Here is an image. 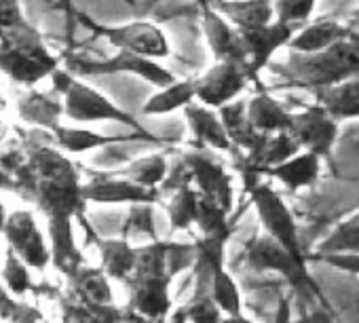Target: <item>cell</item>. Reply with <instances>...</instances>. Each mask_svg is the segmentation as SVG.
Instances as JSON below:
<instances>
[{
  "label": "cell",
  "mask_w": 359,
  "mask_h": 323,
  "mask_svg": "<svg viewBox=\"0 0 359 323\" xmlns=\"http://www.w3.org/2000/svg\"><path fill=\"white\" fill-rule=\"evenodd\" d=\"M26 160L20 167L13 193L32 203L47 222L83 220L87 201L83 197V167L57 148L53 133L20 129Z\"/></svg>",
  "instance_id": "1"
},
{
  "label": "cell",
  "mask_w": 359,
  "mask_h": 323,
  "mask_svg": "<svg viewBox=\"0 0 359 323\" xmlns=\"http://www.w3.org/2000/svg\"><path fill=\"white\" fill-rule=\"evenodd\" d=\"M277 83L275 91H309L340 85L359 76V34L319 53H287L285 62H271L266 68Z\"/></svg>",
  "instance_id": "2"
},
{
  "label": "cell",
  "mask_w": 359,
  "mask_h": 323,
  "mask_svg": "<svg viewBox=\"0 0 359 323\" xmlns=\"http://www.w3.org/2000/svg\"><path fill=\"white\" fill-rule=\"evenodd\" d=\"M169 241H150L137 247V266L127 279V308L146 323H163L171 306V273L167 266Z\"/></svg>",
  "instance_id": "3"
},
{
  "label": "cell",
  "mask_w": 359,
  "mask_h": 323,
  "mask_svg": "<svg viewBox=\"0 0 359 323\" xmlns=\"http://www.w3.org/2000/svg\"><path fill=\"white\" fill-rule=\"evenodd\" d=\"M62 68V57L51 51L43 32L30 22L0 32V72L22 89L36 87Z\"/></svg>",
  "instance_id": "4"
},
{
  "label": "cell",
  "mask_w": 359,
  "mask_h": 323,
  "mask_svg": "<svg viewBox=\"0 0 359 323\" xmlns=\"http://www.w3.org/2000/svg\"><path fill=\"white\" fill-rule=\"evenodd\" d=\"M51 87L64 97V114L72 123H118L131 131H146L133 114L116 106L95 87L70 74L66 68H60L51 76Z\"/></svg>",
  "instance_id": "5"
},
{
  "label": "cell",
  "mask_w": 359,
  "mask_h": 323,
  "mask_svg": "<svg viewBox=\"0 0 359 323\" xmlns=\"http://www.w3.org/2000/svg\"><path fill=\"white\" fill-rule=\"evenodd\" d=\"M62 68H66L76 78H91V76H110V74H133L144 78L146 83L154 85L156 89L173 85L177 78L171 70L154 60L140 57L129 51H118L110 57H95L81 51H64Z\"/></svg>",
  "instance_id": "6"
},
{
  "label": "cell",
  "mask_w": 359,
  "mask_h": 323,
  "mask_svg": "<svg viewBox=\"0 0 359 323\" xmlns=\"http://www.w3.org/2000/svg\"><path fill=\"white\" fill-rule=\"evenodd\" d=\"M250 201L258 214V220L264 228V235H269L279 247H283L300 266L306 268L309 254L302 249L298 224L287 207V203L281 199V195L266 182H258L248 188Z\"/></svg>",
  "instance_id": "7"
},
{
  "label": "cell",
  "mask_w": 359,
  "mask_h": 323,
  "mask_svg": "<svg viewBox=\"0 0 359 323\" xmlns=\"http://www.w3.org/2000/svg\"><path fill=\"white\" fill-rule=\"evenodd\" d=\"M76 20L87 30H91V34L95 39L108 41L118 51H129V53H135L140 57L154 60V62L167 60L171 55L169 39L152 22H129V24H121V26H108V24H100V22L91 20L89 15H85L81 11L76 13Z\"/></svg>",
  "instance_id": "8"
},
{
  "label": "cell",
  "mask_w": 359,
  "mask_h": 323,
  "mask_svg": "<svg viewBox=\"0 0 359 323\" xmlns=\"http://www.w3.org/2000/svg\"><path fill=\"white\" fill-rule=\"evenodd\" d=\"M243 262L248 264V268L256 270V273H269L275 270L279 273L296 294L302 296H315L317 300H323V291L319 289V285L315 283V279L311 277L309 268L300 266L283 247H279L269 235H262L258 239H252L245 245L243 252ZM327 304V302H325Z\"/></svg>",
  "instance_id": "9"
},
{
  "label": "cell",
  "mask_w": 359,
  "mask_h": 323,
  "mask_svg": "<svg viewBox=\"0 0 359 323\" xmlns=\"http://www.w3.org/2000/svg\"><path fill=\"white\" fill-rule=\"evenodd\" d=\"M182 160L187 163L193 186L212 199H216L229 214L235 209V186L233 176L226 172L224 163L214 154V150L203 146H191L182 152Z\"/></svg>",
  "instance_id": "10"
},
{
  "label": "cell",
  "mask_w": 359,
  "mask_h": 323,
  "mask_svg": "<svg viewBox=\"0 0 359 323\" xmlns=\"http://www.w3.org/2000/svg\"><path fill=\"white\" fill-rule=\"evenodd\" d=\"M87 180L83 184V197L95 205H156L163 199L161 191L142 188L135 182L121 178L116 172L83 170Z\"/></svg>",
  "instance_id": "11"
},
{
  "label": "cell",
  "mask_w": 359,
  "mask_h": 323,
  "mask_svg": "<svg viewBox=\"0 0 359 323\" xmlns=\"http://www.w3.org/2000/svg\"><path fill=\"white\" fill-rule=\"evenodd\" d=\"M3 237L7 247H11L30 268L47 270L53 264L51 245L41 231L32 209H15L9 214Z\"/></svg>",
  "instance_id": "12"
},
{
  "label": "cell",
  "mask_w": 359,
  "mask_h": 323,
  "mask_svg": "<svg viewBox=\"0 0 359 323\" xmlns=\"http://www.w3.org/2000/svg\"><path fill=\"white\" fill-rule=\"evenodd\" d=\"M248 68L235 62H216L210 70L195 78L197 102L220 110L239 99V95L248 89L250 83Z\"/></svg>",
  "instance_id": "13"
},
{
  "label": "cell",
  "mask_w": 359,
  "mask_h": 323,
  "mask_svg": "<svg viewBox=\"0 0 359 323\" xmlns=\"http://www.w3.org/2000/svg\"><path fill=\"white\" fill-rule=\"evenodd\" d=\"M340 123L319 104H311L300 112H294L290 133L296 137L302 150L321 156L323 160L332 158L334 144L338 139Z\"/></svg>",
  "instance_id": "14"
},
{
  "label": "cell",
  "mask_w": 359,
  "mask_h": 323,
  "mask_svg": "<svg viewBox=\"0 0 359 323\" xmlns=\"http://www.w3.org/2000/svg\"><path fill=\"white\" fill-rule=\"evenodd\" d=\"M298 30L300 28L281 24L277 20L262 28L239 30L245 53H248V74L252 81H260V74L271 66L273 55L281 47H290V43L294 41Z\"/></svg>",
  "instance_id": "15"
},
{
  "label": "cell",
  "mask_w": 359,
  "mask_h": 323,
  "mask_svg": "<svg viewBox=\"0 0 359 323\" xmlns=\"http://www.w3.org/2000/svg\"><path fill=\"white\" fill-rule=\"evenodd\" d=\"M201 28L208 41V47L216 62H235L248 68V53L241 41L239 30L226 22L212 5V0H197Z\"/></svg>",
  "instance_id": "16"
},
{
  "label": "cell",
  "mask_w": 359,
  "mask_h": 323,
  "mask_svg": "<svg viewBox=\"0 0 359 323\" xmlns=\"http://www.w3.org/2000/svg\"><path fill=\"white\" fill-rule=\"evenodd\" d=\"M193 275H195V287H193L191 298L180 308H173L171 315L163 323H222L224 315L212 296L210 266L197 258Z\"/></svg>",
  "instance_id": "17"
},
{
  "label": "cell",
  "mask_w": 359,
  "mask_h": 323,
  "mask_svg": "<svg viewBox=\"0 0 359 323\" xmlns=\"http://www.w3.org/2000/svg\"><path fill=\"white\" fill-rule=\"evenodd\" d=\"M15 110L20 121L28 129H41L53 133L62 123L64 114V97L51 87L47 91H41L36 87L22 89L15 99Z\"/></svg>",
  "instance_id": "18"
},
{
  "label": "cell",
  "mask_w": 359,
  "mask_h": 323,
  "mask_svg": "<svg viewBox=\"0 0 359 323\" xmlns=\"http://www.w3.org/2000/svg\"><path fill=\"white\" fill-rule=\"evenodd\" d=\"M53 139L60 150L66 154H85L95 148H106L123 142H150V144H163V139L150 131H129V133H100L85 127H68L60 125L53 131Z\"/></svg>",
  "instance_id": "19"
},
{
  "label": "cell",
  "mask_w": 359,
  "mask_h": 323,
  "mask_svg": "<svg viewBox=\"0 0 359 323\" xmlns=\"http://www.w3.org/2000/svg\"><path fill=\"white\" fill-rule=\"evenodd\" d=\"M184 118L193 131L195 146L210 148L214 152H231L235 154V146L224 129V123L218 114V110L208 108L203 104H191L184 110Z\"/></svg>",
  "instance_id": "20"
},
{
  "label": "cell",
  "mask_w": 359,
  "mask_h": 323,
  "mask_svg": "<svg viewBox=\"0 0 359 323\" xmlns=\"http://www.w3.org/2000/svg\"><path fill=\"white\" fill-rule=\"evenodd\" d=\"M47 233H49V245H51V256H53L51 266H55L60 275L70 279L81 266L87 264V258L76 243L74 220L47 222Z\"/></svg>",
  "instance_id": "21"
},
{
  "label": "cell",
  "mask_w": 359,
  "mask_h": 323,
  "mask_svg": "<svg viewBox=\"0 0 359 323\" xmlns=\"http://www.w3.org/2000/svg\"><path fill=\"white\" fill-rule=\"evenodd\" d=\"M323 163H325V160L321 156L302 150L294 158H290V160H285V163L269 170L264 174V178L279 182L290 193H300L304 188H313L319 182Z\"/></svg>",
  "instance_id": "22"
},
{
  "label": "cell",
  "mask_w": 359,
  "mask_h": 323,
  "mask_svg": "<svg viewBox=\"0 0 359 323\" xmlns=\"http://www.w3.org/2000/svg\"><path fill=\"white\" fill-rule=\"evenodd\" d=\"M357 34L359 32H355L351 26L340 24L336 20H317V22L300 28L287 49L294 53H319L338 43L351 41Z\"/></svg>",
  "instance_id": "23"
},
{
  "label": "cell",
  "mask_w": 359,
  "mask_h": 323,
  "mask_svg": "<svg viewBox=\"0 0 359 323\" xmlns=\"http://www.w3.org/2000/svg\"><path fill=\"white\" fill-rule=\"evenodd\" d=\"M212 5L237 30L262 28L277 20L275 0H212Z\"/></svg>",
  "instance_id": "24"
},
{
  "label": "cell",
  "mask_w": 359,
  "mask_h": 323,
  "mask_svg": "<svg viewBox=\"0 0 359 323\" xmlns=\"http://www.w3.org/2000/svg\"><path fill=\"white\" fill-rule=\"evenodd\" d=\"M248 116L258 133L273 135L283 131L290 133L294 112H290L277 97H273L266 89H262L248 99Z\"/></svg>",
  "instance_id": "25"
},
{
  "label": "cell",
  "mask_w": 359,
  "mask_h": 323,
  "mask_svg": "<svg viewBox=\"0 0 359 323\" xmlns=\"http://www.w3.org/2000/svg\"><path fill=\"white\" fill-rule=\"evenodd\" d=\"M93 245L100 252V268L108 275V279L127 283L137 266V247L123 237H97Z\"/></svg>",
  "instance_id": "26"
},
{
  "label": "cell",
  "mask_w": 359,
  "mask_h": 323,
  "mask_svg": "<svg viewBox=\"0 0 359 323\" xmlns=\"http://www.w3.org/2000/svg\"><path fill=\"white\" fill-rule=\"evenodd\" d=\"M218 114H220V118L224 123V129H226L233 146L237 150H241L243 154L256 150L264 142L266 135L258 133L254 129V125L250 123V116H248V99L245 97H239L237 102L220 108Z\"/></svg>",
  "instance_id": "27"
},
{
  "label": "cell",
  "mask_w": 359,
  "mask_h": 323,
  "mask_svg": "<svg viewBox=\"0 0 359 323\" xmlns=\"http://www.w3.org/2000/svg\"><path fill=\"white\" fill-rule=\"evenodd\" d=\"M311 95L313 102L325 108L338 123L359 118V76L334 87L319 89Z\"/></svg>",
  "instance_id": "28"
},
{
  "label": "cell",
  "mask_w": 359,
  "mask_h": 323,
  "mask_svg": "<svg viewBox=\"0 0 359 323\" xmlns=\"http://www.w3.org/2000/svg\"><path fill=\"white\" fill-rule=\"evenodd\" d=\"M195 99H197L195 78H177L173 85L163 87L156 93H152L142 106V114L161 116V114H169L175 110L184 112L191 104H195Z\"/></svg>",
  "instance_id": "29"
},
{
  "label": "cell",
  "mask_w": 359,
  "mask_h": 323,
  "mask_svg": "<svg viewBox=\"0 0 359 323\" xmlns=\"http://www.w3.org/2000/svg\"><path fill=\"white\" fill-rule=\"evenodd\" d=\"M70 294H74L76 298L91 302V304H100V306H110L114 304V291L110 285L108 275L100 268V266H81L70 279Z\"/></svg>",
  "instance_id": "30"
},
{
  "label": "cell",
  "mask_w": 359,
  "mask_h": 323,
  "mask_svg": "<svg viewBox=\"0 0 359 323\" xmlns=\"http://www.w3.org/2000/svg\"><path fill=\"white\" fill-rule=\"evenodd\" d=\"M169 160L163 152H152L146 156H140L123 170H116V174L121 178H127L131 182H135L142 188H150V191H161V186L165 184L167 176H169Z\"/></svg>",
  "instance_id": "31"
},
{
  "label": "cell",
  "mask_w": 359,
  "mask_h": 323,
  "mask_svg": "<svg viewBox=\"0 0 359 323\" xmlns=\"http://www.w3.org/2000/svg\"><path fill=\"white\" fill-rule=\"evenodd\" d=\"M199 201H201V193L195 186L180 188L177 193L169 195L165 203V212H167V220L173 233L191 231L197 224Z\"/></svg>",
  "instance_id": "32"
},
{
  "label": "cell",
  "mask_w": 359,
  "mask_h": 323,
  "mask_svg": "<svg viewBox=\"0 0 359 323\" xmlns=\"http://www.w3.org/2000/svg\"><path fill=\"white\" fill-rule=\"evenodd\" d=\"M359 256V212L348 220L340 222L315 249L311 256Z\"/></svg>",
  "instance_id": "33"
},
{
  "label": "cell",
  "mask_w": 359,
  "mask_h": 323,
  "mask_svg": "<svg viewBox=\"0 0 359 323\" xmlns=\"http://www.w3.org/2000/svg\"><path fill=\"white\" fill-rule=\"evenodd\" d=\"M229 212L212 197L201 195L199 201V214H197V231L199 237H208V239H216V237H226L231 239L233 228L229 222Z\"/></svg>",
  "instance_id": "34"
},
{
  "label": "cell",
  "mask_w": 359,
  "mask_h": 323,
  "mask_svg": "<svg viewBox=\"0 0 359 323\" xmlns=\"http://www.w3.org/2000/svg\"><path fill=\"white\" fill-rule=\"evenodd\" d=\"M212 270V296L218 304V308L222 310L224 317H233V315H241L243 312V298H241V289L235 281V277L224 268H210Z\"/></svg>",
  "instance_id": "35"
},
{
  "label": "cell",
  "mask_w": 359,
  "mask_h": 323,
  "mask_svg": "<svg viewBox=\"0 0 359 323\" xmlns=\"http://www.w3.org/2000/svg\"><path fill=\"white\" fill-rule=\"evenodd\" d=\"M0 279H3V283L15 298L36 294V289H39L32 281L30 266L11 247H7V252H5V266H3V273H0Z\"/></svg>",
  "instance_id": "36"
},
{
  "label": "cell",
  "mask_w": 359,
  "mask_h": 323,
  "mask_svg": "<svg viewBox=\"0 0 359 323\" xmlns=\"http://www.w3.org/2000/svg\"><path fill=\"white\" fill-rule=\"evenodd\" d=\"M26 160V148L22 137L0 142V191L13 193L15 176Z\"/></svg>",
  "instance_id": "37"
},
{
  "label": "cell",
  "mask_w": 359,
  "mask_h": 323,
  "mask_svg": "<svg viewBox=\"0 0 359 323\" xmlns=\"http://www.w3.org/2000/svg\"><path fill=\"white\" fill-rule=\"evenodd\" d=\"M133 235H144L150 241H158L156 224H154V205H131L127 218L123 222L121 237L131 241Z\"/></svg>",
  "instance_id": "38"
},
{
  "label": "cell",
  "mask_w": 359,
  "mask_h": 323,
  "mask_svg": "<svg viewBox=\"0 0 359 323\" xmlns=\"http://www.w3.org/2000/svg\"><path fill=\"white\" fill-rule=\"evenodd\" d=\"M317 0H275V13L277 22L304 28L311 13L315 11Z\"/></svg>",
  "instance_id": "39"
},
{
  "label": "cell",
  "mask_w": 359,
  "mask_h": 323,
  "mask_svg": "<svg viewBox=\"0 0 359 323\" xmlns=\"http://www.w3.org/2000/svg\"><path fill=\"white\" fill-rule=\"evenodd\" d=\"M197 247L195 243H175V241H169V252H167V266H169V273L171 277H177L180 273H184L189 268H195L197 264Z\"/></svg>",
  "instance_id": "40"
},
{
  "label": "cell",
  "mask_w": 359,
  "mask_h": 323,
  "mask_svg": "<svg viewBox=\"0 0 359 323\" xmlns=\"http://www.w3.org/2000/svg\"><path fill=\"white\" fill-rule=\"evenodd\" d=\"M24 24H28V18L24 15L22 0H0V32Z\"/></svg>",
  "instance_id": "41"
},
{
  "label": "cell",
  "mask_w": 359,
  "mask_h": 323,
  "mask_svg": "<svg viewBox=\"0 0 359 323\" xmlns=\"http://www.w3.org/2000/svg\"><path fill=\"white\" fill-rule=\"evenodd\" d=\"M309 260H317V262H323L340 273H346V275H353V277H359V256L355 254H344V256H309Z\"/></svg>",
  "instance_id": "42"
},
{
  "label": "cell",
  "mask_w": 359,
  "mask_h": 323,
  "mask_svg": "<svg viewBox=\"0 0 359 323\" xmlns=\"http://www.w3.org/2000/svg\"><path fill=\"white\" fill-rule=\"evenodd\" d=\"M20 308H22V302L13 298V294L7 289L5 283H0V319L13 321L18 317Z\"/></svg>",
  "instance_id": "43"
},
{
  "label": "cell",
  "mask_w": 359,
  "mask_h": 323,
  "mask_svg": "<svg viewBox=\"0 0 359 323\" xmlns=\"http://www.w3.org/2000/svg\"><path fill=\"white\" fill-rule=\"evenodd\" d=\"M294 323H336L330 308L325 306H317V308H311L309 312H302Z\"/></svg>",
  "instance_id": "44"
},
{
  "label": "cell",
  "mask_w": 359,
  "mask_h": 323,
  "mask_svg": "<svg viewBox=\"0 0 359 323\" xmlns=\"http://www.w3.org/2000/svg\"><path fill=\"white\" fill-rule=\"evenodd\" d=\"M273 323H294V317H292V302L285 294L279 296V302H277V308H275V317H273Z\"/></svg>",
  "instance_id": "45"
},
{
  "label": "cell",
  "mask_w": 359,
  "mask_h": 323,
  "mask_svg": "<svg viewBox=\"0 0 359 323\" xmlns=\"http://www.w3.org/2000/svg\"><path fill=\"white\" fill-rule=\"evenodd\" d=\"M222 323H254V321H252V319H250L248 315H243V312H241V315L224 317V319H222Z\"/></svg>",
  "instance_id": "46"
},
{
  "label": "cell",
  "mask_w": 359,
  "mask_h": 323,
  "mask_svg": "<svg viewBox=\"0 0 359 323\" xmlns=\"http://www.w3.org/2000/svg\"><path fill=\"white\" fill-rule=\"evenodd\" d=\"M346 26H351L355 32H359V7L348 15V20H346Z\"/></svg>",
  "instance_id": "47"
},
{
  "label": "cell",
  "mask_w": 359,
  "mask_h": 323,
  "mask_svg": "<svg viewBox=\"0 0 359 323\" xmlns=\"http://www.w3.org/2000/svg\"><path fill=\"white\" fill-rule=\"evenodd\" d=\"M7 220H9V212H7L5 203L0 201V235H3V231H5V224H7Z\"/></svg>",
  "instance_id": "48"
},
{
  "label": "cell",
  "mask_w": 359,
  "mask_h": 323,
  "mask_svg": "<svg viewBox=\"0 0 359 323\" xmlns=\"http://www.w3.org/2000/svg\"><path fill=\"white\" fill-rule=\"evenodd\" d=\"M5 106H7V102H5L3 97H0V110H5Z\"/></svg>",
  "instance_id": "49"
},
{
  "label": "cell",
  "mask_w": 359,
  "mask_h": 323,
  "mask_svg": "<svg viewBox=\"0 0 359 323\" xmlns=\"http://www.w3.org/2000/svg\"><path fill=\"white\" fill-rule=\"evenodd\" d=\"M125 3H127V5H135V0H125Z\"/></svg>",
  "instance_id": "50"
}]
</instances>
